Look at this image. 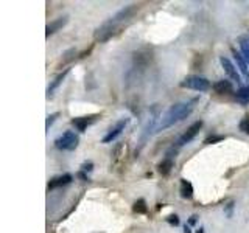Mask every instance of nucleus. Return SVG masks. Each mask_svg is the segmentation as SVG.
Returning a JSON list of instances; mask_svg holds the SVG:
<instances>
[{
    "label": "nucleus",
    "instance_id": "nucleus-19",
    "mask_svg": "<svg viewBox=\"0 0 249 233\" xmlns=\"http://www.w3.org/2000/svg\"><path fill=\"white\" fill-rule=\"evenodd\" d=\"M62 56H64V58H62L61 59V62H59V68L61 67H64L66 64H67V62H72L73 59H75V56H76V50L75 49H70V50H67L64 54H62Z\"/></svg>",
    "mask_w": 249,
    "mask_h": 233
},
{
    "label": "nucleus",
    "instance_id": "nucleus-14",
    "mask_svg": "<svg viewBox=\"0 0 249 233\" xmlns=\"http://www.w3.org/2000/svg\"><path fill=\"white\" fill-rule=\"evenodd\" d=\"M175 166V159H171V157H163L162 162H159V165H158V171L162 174V176H168L171 173V169H173Z\"/></svg>",
    "mask_w": 249,
    "mask_h": 233
},
{
    "label": "nucleus",
    "instance_id": "nucleus-16",
    "mask_svg": "<svg viewBox=\"0 0 249 233\" xmlns=\"http://www.w3.org/2000/svg\"><path fill=\"white\" fill-rule=\"evenodd\" d=\"M238 44H240L241 54H243V58L249 64V36H240L238 37Z\"/></svg>",
    "mask_w": 249,
    "mask_h": 233
},
{
    "label": "nucleus",
    "instance_id": "nucleus-9",
    "mask_svg": "<svg viewBox=\"0 0 249 233\" xmlns=\"http://www.w3.org/2000/svg\"><path fill=\"white\" fill-rule=\"evenodd\" d=\"M232 56H233V59H235V66L240 70V73L243 75L245 80L249 83V64L243 58V54H241V51H237L235 49H232Z\"/></svg>",
    "mask_w": 249,
    "mask_h": 233
},
{
    "label": "nucleus",
    "instance_id": "nucleus-27",
    "mask_svg": "<svg viewBox=\"0 0 249 233\" xmlns=\"http://www.w3.org/2000/svg\"><path fill=\"white\" fill-rule=\"evenodd\" d=\"M196 221H198V216H196V215L190 216V217H189V225H195V224H196Z\"/></svg>",
    "mask_w": 249,
    "mask_h": 233
},
{
    "label": "nucleus",
    "instance_id": "nucleus-5",
    "mask_svg": "<svg viewBox=\"0 0 249 233\" xmlns=\"http://www.w3.org/2000/svg\"><path fill=\"white\" fill-rule=\"evenodd\" d=\"M201 128H202V121L201 120H198V121H195L193 124H190V126L187 128V131L184 132V134L179 137V140L176 142V148H179V150H181L182 146H185L187 143H190L192 140L198 135V132L201 131Z\"/></svg>",
    "mask_w": 249,
    "mask_h": 233
},
{
    "label": "nucleus",
    "instance_id": "nucleus-23",
    "mask_svg": "<svg viewBox=\"0 0 249 233\" xmlns=\"http://www.w3.org/2000/svg\"><path fill=\"white\" fill-rule=\"evenodd\" d=\"M240 131L245 132V134H249V116L240 121Z\"/></svg>",
    "mask_w": 249,
    "mask_h": 233
},
{
    "label": "nucleus",
    "instance_id": "nucleus-24",
    "mask_svg": "<svg viewBox=\"0 0 249 233\" xmlns=\"http://www.w3.org/2000/svg\"><path fill=\"white\" fill-rule=\"evenodd\" d=\"M92 169H93V162L86 160V162L81 163V171H84V173H90Z\"/></svg>",
    "mask_w": 249,
    "mask_h": 233
},
{
    "label": "nucleus",
    "instance_id": "nucleus-29",
    "mask_svg": "<svg viewBox=\"0 0 249 233\" xmlns=\"http://www.w3.org/2000/svg\"><path fill=\"white\" fill-rule=\"evenodd\" d=\"M196 233H204V229H202V227H199V229L196 230Z\"/></svg>",
    "mask_w": 249,
    "mask_h": 233
},
{
    "label": "nucleus",
    "instance_id": "nucleus-2",
    "mask_svg": "<svg viewBox=\"0 0 249 233\" xmlns=\"http://www.w3.org/2000/svg\"><path fill=\"white\" fill-rule=\"evenodd\" d=\"M120 25H122L120 22H117L114 17H109L106 22H103L95 30V33H93V39H95L97 42H106V41H109V39H111L115 34V31L119 30Z\"/></svg>",
    "mask_w": 249,
    "mask_h": 233
},
{
    "label": "nucleus",
    "instance_id": "nucleus-7",
    "mask_svg": "<svg viewBox=\"0 0 249 233\" xmlns=\"http://www.w3.org/2000/svg\"><path fill=\"white\" fill-rule=\"evenodd\" d=\"M98 118H100V114H90V115H84V116H75L70 123L73 124L78 132H86V129H88L90 124L95 123Z\"/></svg>",
    "mask_w": 249,
    "mask_h": 233
},
{
    "label": "nucleus",
    "instance_id": "nucleus-6",
    "mask_svg": "<svg viewBox=\"0 0 249 233\" xmlns=\"http://www.w3.org/2000/svg\"><path fill=\"white\" fill-rule=\"evenodd\" d=\"M129 123V118H122V120H119L117 121L114 126L107 131V134L101 138V143H112L114 140L119 137L122 132L124 131V128H126V124Z\"/></svg>",
    "mask_w": 249,
    "mask_h": 233
},
{
    "label": "nucleus",
    "instance_id": "nucleus-18",
    "mask_svg": "<svg viewBox=\"0 0 249 233\" xmlns=\"http://www.w3.org/2000/svg\"><path fill=\"white\" fill-rule=\"evenodd\" d=\"M235 98L238 101H241V103H249V85H246V87H240L237 92H235Z\"/></svg>",
    "mask_w": 249,
    "mask_h": 233
},
{
    "label": "nucleus",
    "instance_id": "nucleus-17",
    "mask_svg": "<svg viewBox=\"0 0 249 233\" xmlns=\"http://www.w3.org/2000/svg\"><path fill=\"white\" fill-rule=\"evenodd\" d=\"M132 212L137 213V215H145L148 212V205H146V200L145 199H137L132 205Z\"/></svg>",
    "mask_w": 249,
    "mask_h": 233
},
{
    "label": "nucleus",
    "instance_id": "nucleus-8",
    "mask_svg": "<svg viewBox=\"0 0 249 233\" xmlns=\"http://www.w3.org/2000/svg\"><path fill=\"white\" fill-rule=\"evenodd\" d=\"M220 62H221V66L224 68V73L228 75L232 81H235L237 84H240L241 83V73H240V70L237 68V66L233 64L229 58H224V56H220Z\"/></svg>",
    "mask_w": 249,
    "mask_h": 233
},
{
    "label": "nucleus",
    "instance_id": "nucleus-12",
    "mask_svg": "<svg viewBox=\"0 0 249 233\" xmlns=\"http://www.w3.org/2000/svg\"><path fill=\"white\" fill-rule=\"evenodd\" d=\"M69 72H70V68H64V70H62V72L50 83V85L47 87V97L50 98V97L53 95V93H54V90H56V89L59 87V85H61L62 83H64V80H66V76L69 75Z\"/></svg>",
    "mask_w": 249,
    "mask_h": 233
},
{
    "label": "nucleus",
    "instance_id": "nucleus-26",
    "mask_svg": "<svg viewBox=\"0 0 249 233\" xmlns=\"http://www.w3.org/2000/svg\"><path fill=\"white\" fill-rule=\"evenodd\" d=\"M78 177H81L84 182H90V179H89L88 173H84V171H81V169H80V173H78Z\"/></svg>",
    "mask_w": 249,
    "mask_h": 233
},
{
    "label": "nucleus",
    "instance_id": "nucleus-10",
    "mask_svg": "<svg viewBox=\"0 0 249 233\" xmlns=\"http://www.w3.org/2000/svg\"><path fill=\"white\" fill-rule=\"evenodd\" d=\"M73 181V176L72 174H61V176H56L49 181V183H47V188L49 190H54V188H59V186H64V185H69L70 182Z\"/></svg>",
    "mask_w": 249,
    "mask_h": 233
},
{
    "label": "nucleus",
    "instance_id": "nucleus-1",
    "mask_svg": "<svg viewBox=\"0 0 249 233\" xmlns=\"http://www.w3.org/2000/svg\"><path fill=\"white\" fill-rule=\"evenodd\" d=\"M198 97L196 98H192L189 101H182V103H176L173 106H170V109L162 115L160 118V123L158 124V128H156V132H160V131H165L168 128H171L173 124L179 123L185 120L187 116H189L193 109H195V104L198 103Z\"/></svg>",
    "mask_w": 249,
    "mask_h": 233
},
{
    "label": "nucleus",
    "instance_id": "nucleus-20",
    "mask_svg": "<svg viewBox=\"0 0 249 233\" xmlns=\"http://www.w3.org/2000/svg\"><path fill=\"white\" fill-rule=\"evenodd\" d=\"M226 137L224 135H209L204 140V145H212V143H218V142H223Z\"/></svg>",
    "mask_w": 249,
    "mask_h": 233
},
{
    "label": "nucleus",
    "instance_id": "nucleus-15",
    "mask_svg": "<svg viewBox=\"0 0 249 233\" xmlns=\"http://www.w3.org/2000/svg\"><path fill=\"white\" fill-rule=\"evenodd\" d=\"M179 191H181V196L184 199L193 198V185L187 179H181V188H179Z\"/></svg>",
    "mask_w": 249,
    "mask_h": 233
},
{
    "label": "nucleus",
    "instance_id": "nucleus-28",
    "mask_svg": "<svg viewBox=\"0 0 249 233\" xmlns=\"http://www.w3.org/2000/svg\"><path fill=\"white\" fill-rule=\"evenodd\" d=\"M184 233H192V229H190V225H189V224H185V225H184Z\"/></svg>",
    "mask_w": 249,
    "mask_h": 233
},
{
    "label": "nucleus",
    "instance_id": "nucleus-11",
    "mask_svg": "<svg viewBox=\"0 0 249 233\" xmlns=\"http://www.w3.org/2000/svg\"><path fill=\"white\" fill-rule=\"evenodd\" d=\"M67 22H69V16H61V17L52 20V22L49 23V25L45 27V36L49 37V36L54 34L56 31H59L62 27H64Z\"/></svg>",
    "mask_w": 249,
    "mask_h": 233
},
{
    "label": "nucleus",
    "instance_id": "nucleus-3",
    "mask_svg": "<svg viewBox=\"0 0 249 233\" xmlns=\"http://www.w3.org/2000/svg\"><path fill=\"white\" fill-rule=\"evenodd\" d=\"M179 85H181V87H184V89L195 90V92H207L210 87H212V84H210V81L207 80V78L199 76V75L185 76Z\"/></svg>",
    "mask_w": 249,
    "mask_h": 233
},
{
    "label": "nucleus",
    "instance_id": "nucleus-22",
    "mask_svg": "<svg viewBox=\"0 0 249 233\" xmlns=\"http://www.w3.org/2000/svg\"><path fill=\"white\" fill-rule=\"evenodd\" d=\"M233 207H235V202H233V200H229L228 204L224 205V212H226V216H228V217H232V215H233Z\"/></svg>",
    "mask_w": 249,
    "mask_h": 233
},
{
    "label": "nucleus",
    "instance_id": "nucleus-25",
    "mask_svg": "<svg viewBox=\"0 0 249 233\" xmlns=\"http://www.w3.org/2000/svg\"><path fill=\"white\" fill-rule=\"evenodd\" d=\"M165 221L168 224H171V225H179V217H178V215H168L165 217Z\"/></svg>",
    "mask_w": 249,
    "mask_h": 233
},
{
    "label": "nucleus",
    "instance_id": "nucleus-13",
    "mask_svg": "<svg viewBox=\"0 0 249 233\" xmlns=\"http://www.w3.org/2000/svg\"><path fill=\"white\" fill-rule=\"evenodd\" d=\"M212 89L216 93H221V95H224V93H232L233 92V84L229 80H218L212 85Z\"/></svg>",
    "mask_w": 249,
    "mask_h": 233
},
{
    "label": "nucleus",
    "instance_id": "nucleus-4",
    "mask_svg": "<svg viewBox=\"0 0 249 233\" xmlns=\"http://www.w3.org/2000/svg\"><path fill=\"white\" fill-rule=\"evenodd\" d=\"M78 145H80V135L73 131H66L54 140V146L61 151H75Z\"/></svg>",
    "mask_w": 249,
    "mask_h": 233
},
{
    "label": "nucleus",
    "instance_id": "nucleus-21",
    "mask_svg": "<svg viewBox=\"0 0 249 233\" xmlns=\"http://www.w3.org/2000/svg\"><path fill=\"white\" fill-rule=\"evenodd\" d=\"M59 116V112H53V114H50L49 116H47V121H45V129L49 131L50 129V126L54 123V120H56Z\"/></svg>",
    "mask_w": 249,
    "mask_h": 233
}]
</instances>
